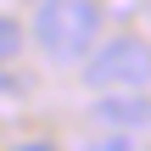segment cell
Returning <instances> with one entry per match:
<instances>
[{
  "label": "cell",
  "instance_id": "1",
  "mask_svg": "<svg viewBox=\"0 0 151 151\" xmlns=\"http://www.w3.org/2000/svg\"><path fill=\"white\" fill-rule=\"evenodd\" d=\"M101 34V0H39L34 45L50 62H84Z\"/></svg>",
  "mask_w": 151,
  "mask_h": 151
},
{
  "label": "cell",
  "instance_id": "2",
  "mask_svg": "<svg viewBox=\"0 0 151 151\" xmlns=\"http://www.w3.org/2000/svg\"><path fill=\"white\" fill-rule=\"evenodd\" d=\"M151 78V45L140 34H118L101 50L84 56V84L90 90H140Z\"/></svg>",
  "mask_w": 151,
  "mask_h": 151
},
{
  "label": "cell",
  "instance_id": "3",
  "mask_svg": "<svg viewBox=\"0 0 151 151\" xmlns=\"http://www.w3.org/2000/svg\"><path fill=\"white\" fill-rule=\"evenodd\" d=\"M95 118L112 123V129H146V123H151V101H146V95H112V90H101Z\"/></svg>",
  "mask_w": 151,
  "mask_h": 151
},
{
  "label": "cell",
  "instance_id": "4",
  "mask_svg": "<svg viewBox=\"0 0 151 151\" xmlns=\"http://www.w3.org/2000/svg\"><path fill=\"white\" fill-rule=\"evenodd\" d=\"M17 50H22V28H17L11 17H0V62H11Z\"/></svg>",
  "mask_w": 151,
  "mask_h": 151
},
{
  "label": "cell",
  "instance_id": "5",
  "mask_svg": "<svg viewBox=\"0 0 151 151\" xmlns=\"http://www.w3.org/2000/svg\"><path fill=\"white\" fill-rule=\"evenodd\" d=\"M146 22H151V0H146Z\"/></svg>",
  "mask_w": 151,
  "mask_h": 151
}]
</instances>
